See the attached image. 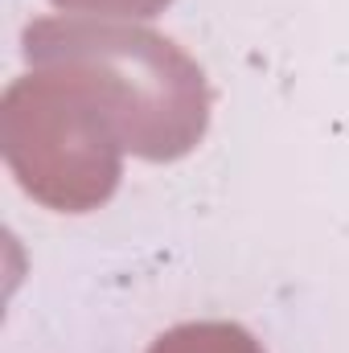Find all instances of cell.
Masks as SVG:
<instances>
[{"mask_svg": "<svg viewBox=\"0 0 349 353\" xmlns=\"http://www.w3.org/2000/svg\"><path fill=\"white\" fill-rule=\"evenodd\" d=\"M123 132L103 94L62 66H33L0 94V157L54 214H90L123 176Z\"/></svg>", "mask_w": 349, "mask_h": 353, "instance_id": "7a4b0ae2", "label": "cell"}, {"mask_svg": "<svg viewBox=\"0 0 349 353\" xmlns=\"http://www.w3.org/2000/svg\"><path fill=\"white\" fill-rule=\"evenodd\" d=\"M148 353H263V345L235 321H185L165 329Z\"/></svg>", "mask_w": 349, "mask_h": 353, "instance_id": "3957f363", "label": "cell"}, {"mask_svg": "<svg viewBox=\"0 0 349 353\" xmlns=\"http://www.w3.org/2000/svg\"><path fill=\"white\" fill-rule=\"evenodd\" d=\"M74 17H107V21H148L161 17L173 0H50Z\"/></svg>", "mask_w": 349, "mask_h": 353, "instance_id": "277c9868", "label": "cell"}, {"mask_svg": "<svg viewBox=\"0 0 349 353\" xmlns=\"http://www.w3.org/2000/svg\"><path fill=\"white\" fill-rule=\"evenodd\" d=\"M29 66H62L87 79L119 119L132 157L173 165L189 157L210 128L206 70L173 37L136 21L41 17L21 33Z\"/></svg>", "mask_w": 349, "mask_h": 353, "instance_id": "6da1fadb", "label": "cell"}]
</instances>
